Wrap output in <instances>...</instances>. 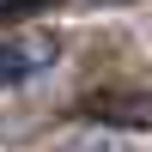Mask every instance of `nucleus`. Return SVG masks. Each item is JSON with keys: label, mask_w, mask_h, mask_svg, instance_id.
<instances>
[{"label": "nucleus", "mask_w": 152, "mask_h": 152, "mask_svg": "<svg viewBox=\"0 0 152 152\" xmlns=\"http://www.w3.org/2000/svg\"><path fill=\"white\" fill-rule=\"evenodd\" d=\"M67 152H134V146H122V140H110V134H79Z\"/></svg>", "instance_id": "nucleus-2"}, {"label": "nucleus", "mask_w": 152, "mask_h": 152, "mask_svg": "<svg viewBox=\"0 0 152 152\" xmlns=\"http://www.w3.org/2000/svg\"><path fill=\"white\" fill-rule=\"evenodd\" d=\"M55 61V43L49 37H24V43H0V91L6 85H24Z\"/></svg>", "instance_id": "nucleus-1"}]
</instances>
